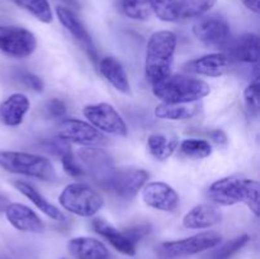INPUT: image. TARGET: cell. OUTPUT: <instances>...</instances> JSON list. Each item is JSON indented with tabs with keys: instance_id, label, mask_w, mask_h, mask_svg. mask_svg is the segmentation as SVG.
<instances>
[{
	"instance_id": "1",
	"label": "cell",
	"mask_w": 260,
	"mask_h": 259,
	"mask_svg": "<svg viewBox=\"0 0 260 259\" xmlns=\"http://www.w3.org/2000/svg\"><path fill=\"white\" fill-rule=\"evenodd\" d=\"M208 197L218 206L244 203L256 217L260 215V187L255 179L241 177L221 178L210 185Z\"/></svg>"
},
{
	"instance_id": "2",
	"label": "cell",
	"mask_w": 260,
	"mask_h": 259,
	"mask_svg": "<svg viewBox=\"0 0 260 259\" xmlns=\"http://www.w3.org/2000/svg\"><path fill=\"white\" fill-rule=\"evenodd\" d=\"M178 38L172 30H156L150 36L145 55V76L155 84L170 75Z\"/></svg>"
},
{
	"instance_id": "3",
	"label": "cell",
	"mask_w": 260,
	"mask_h": 259,
	"mask_svg": "<svg viewBox=\"0 0 260 259\" xmlns=\"http://www.w3.org/2000/svg\"><path fill=\"white\" fill-rule=\"evenodd\" d=\"M152 93L161 103H193L211 93L210 84L192 76L174 74L152 84Z\"/></svg>"
},
{
	"instance_id": "4",
	"label": "cell",
	"mask_w": 260,
	"mask_h": 259,
	"mask_svg": "<svg viewBox=\"0 0 260 259\" xmlns=\"http://www.w3.org/2000/svg\"><path fill=\"white\" fill-rule=\"evenodd\" d=\"M0 168L12 174L25 175L43 182H53L57 178L55 167L47 157L30 152L0 150Z\"/></svg>"
},
{
	"instance_id": "5",
	"label": "cell",
	"mask_w": 260,
	"mask_h": 259,
	"mask_svg": "<svg viewBox=\"0 0 260 259\" xmlns=\"http://www.w3.org/2000/svg\"><path fill=\"white\" fill-rule=\"evenodd\" d=\"M63 210L80 217H93L104 206L101 193L86 183H70L58 196Z\"/></svg>"
},
{
	"instance_id": "6",
	"label": "cell",
	"mask_w": 260,
	"mask_h": 259,
	"mask_svg": "<svg viewBox=\"0 0 260 259\" xmlns=\"http://www.w3.org/2000/svg\"><path fill=\"white\" fill-rule=\"evenodd\" d=\"M221 243L222 236L220 234L215 231H206L179 240L164 241L157 246L156 250L162 259H179L215 249Z\"/></svg>"
},
{
	"instance_id": "7",
	"label": "cell",
	"mask_w": 260,
	"mask_h": 259,
	"mask_svg": "<svg viewBox=\"0 0 260 259\" xmlns=\"http://www.w3.org/2000/svg\"><path fill=\"white\" fill-rule=\"evenodd\" d=\"M83 113L86 121L91 126L95 127L98 131H101L102 134L113 135V136L119 137H126L128 135L126 122L112 104H88V106L84 107Z\"/></svg>"
},
{
	"instance_id": "8",
	"label": "cell",
	"mask_w": 260,
	"mask_h": 259,
	"mask_svg": "<svg viewBox=\"0 0 260 259\" xmlns=\"http://www.w3.org/2000/svg\"><path fill=\"white\" fill-rule=\"evenodd\" d=\"M37 48V38L27 28L0 25V52L13 58H27Z\"/></svg>"
},
{
	"instance_id": "9",
	"label": "cell",
	"mask_w": 260,
	"mask_h": 259,
	"mask_svg": "<svg viewBox=\"0 0 260 259\" xmlns=\"http://www.w3.org/2000/svg\"><path fill=\"white\" fill-rule=\"evenodd\" d=\"M76 156L85 173H89L90 177L102 187H106L107 182L116 170L114 160L111 154L101 147L84 146L79 150Z\"/></svg>"
},
{
	"instance_id": "10",
	"label": "cell",
	"mask_w": 260,
	"mask_h": 259,
	"mask_svg": "<svg viewBox=\"0 0 260 259\" xmlns=\"http://www.w3.org/2000/svg\"><path fill=\"white\" fill-rule=\"evenodd\" d=\"M57 137L70 144L83 146H99L107 144V136L91 126L88 121L76 118L63 119L57 128Z\"/></svg>"
},
{
	"instance_id": "11",
	"label": "cell",
	"mask_w": 260,
	"mask_h": 259,
	"mask_svg": "<svg viewBox=\"0 0 260 259\" xmlns=\"http://www.w3.org/2000/svg\"><path fill=\"white\" fill-rule=\"evenodd\" d=\"M150 174L145 169L139 168H124L116 169L106 184V189L122 200L129 201L144 188L149 180Z\"/></svg>"
},
{
	"instance_id": "12",
	"label": "cell",
	"mask_w": 260,
	"mask_h": 259,
	"mask_svg": "<svg viewBox=\"0 0 260 259\" xmlns=\"http://www.w3.org/2000/svg\"><path fill=\"white\" fill-rule=\"evenodd\" d=\"M193 35L207 46H226L230 42L231 28L228 20L220 15H211L201 19L193 27Z\"/></svg>"
},
{
	"instance_id": "13",
	"label": "cell",
	"mask_w": 260,
	"mask_h": 259,
	"mask_svg": "<svg viewBox=\"0 0 260 259\" xmlns=\"http://www.w3.org/2000/svg\"><path fill=\"white\" fill-rule=\"evenodd\" d=\"M56 14H57L58 22L62 24V27L70 33L74 37V40L84 48L86 55L89 56L94 63H98V52H96L95 45L93 42L90 33L83 24L78 15L68 7H62V5H57L56 7Z\"/></svg>"
},
{
	"instance_id": "14",
	"label": "cell",
	"mask_w": 260,
	"mask_h": 259,
	"mask_svg": "<svg viewBox=\"0 0 260 259\" xmlns=\"http://www.w3.org/2000/svg\"><path fill=\"white\" fill-rule=\"evenodd\" d=\"M142 201L146 206L162 212H174L179 207L177 190L165 182H150L142 188Z\"/></svg>"
},
{
	"instance_id": "15",
	"label": "cell",
	"mask_w": 260,
	"mask_h": 259,
	"mask_svg": "<svg viewBox=\"0 0 260 259\" xmlns=\"http://www.w3.org/2000/svg\"><path fill=\"white\" fill-rule=\"evenodd\" d=\"M8 222L18 231L29 234H41L45 231V223L30 207L23 203H8L4 208Z\"/></svg>"
},
{
	"instance_id": "16",
	"label": "cell",
	"mask_w": 260,
	"mask_h": 259,
	"mask_svg": "<svg viewBox=\"0 0 260 259\" xmlns=\"http://www.w3.org/2000/svg\"><path fill=\"white\" fill-rule=\"evenodd\" d=\"M230 58L223 52L208 53L184 63L183 69L189 74L208 78H218L228 71Z\"/></svg>"
},
{
	"instance_id": "17",
	"label": "cell",
	"mask_w": 260,
	"mask_h": 259,
	"mask_svg": "<svg viewBox=\"0 0 260 259\" xmlns=\"http://www.w3.org/2000/svg\"><path fill=\"white\" fill-rule=\"evenodd\" d=\"M222 221V212L216 205L201 203L190 208L183 217V226L189 230H203Z\"/></svg>"
},
{
	"instance_id": "18",
	"label": "cell",
	"mask_w": 260,
	"mask_h": 259,
	"mask_svg": "<svg viewBox=\"0 0 260 259\" xmlns=\"http://www.w3.org/2000/svg\"><path fill=\"white\" fill-rule=\"evenodd\" d=\"M29 108L30 102L25 94H12L0 103V122L8 127L19 126Z\"/></svg>"
},
{
	"instance_id": "19",
	"label": "cell",
	"mask_w": 260,
	"mask_h": 259,
	"mask_svg": "<svg viewBox=\"0 0 260 259\" xmlns=\"http://www.w3.org/2000/svg\"><path fill=\"white\" fill-rule=\"evenodd\" d=\"M91 228L95 231L98 235H101L102 238L106 239L117 251H119L121 254L124 255L134 256L136 254V245L132 244L131 241L127 239V236L124 235L123 231L118 230L117 228H114L112 223H109L108 221L103 220V218H94L91 221Z\"/></svg>"
},
{
	"instance_id": "20",
	"label": "cell",
	"mask_w": 260,
	"mask_h": 259,
	"mask_svg": "<svg viewBox=\"0 0 260 259\" xmlns=\"http://www.w3.org/2000/svg\"><path fill=\"white\" fill-rule=\"evenodd\" d=\"M68 250L75 259H109V250L101 240L78 236L69 240Z\"/></svg>"
},
{
	"instance_id": "21",
	"label": "cell",
	"mask_w": 260,
	"mask_h": 259,
	"mask_svg": "<svg viewBox=\"0 0 260 259\" xmlns=\"http://www.w3.org/2000/svg\"><path fill=\"white\" fill-rule=\"evenodd\" d=\"M98 68L102 76L117 91H119L122 94H129V91H131V84H129L128 75H127L123 65L117 58L111 57V56L102 58L98 63Z\"/></svg>"
},
{
	"instance_id": "22",
	"label": "cell",
	"mask_w": 260,
	"mask_h": 259,
	"mask_svg": "<svg viewBox=\"0 0 260 259\" xmlns=\"http://www.w3.org/2000/svg\"><path fill=\"white\" fill-rule=\"evenodd\" d=\"M14 187L24 196L27 200H29L41 212L45 213L46 216H48L50 218H52L53 221H57V222H65L66 216L56 207L55 205L50 202L47 198L43 197L32 184L24 182V180H15Z\"/></svg>"
},
{
	"instance_id": "23",
	"label": "cell",
	"mask_w": 260,
	"mask_h": 259,
	"mask_svg": "<svg viewBox=\"0 0 260 259\" xmlns=\"http://www.w3.org/2000/svg\"><path fill=\"white\" fill-rule=\"evenodd\" d=\"M200 112V102H193V103H160L155 107L154 114L159 119L184 121V119L193 118Z\"/></svg>"
},
{
	"instance_id": "24",
	"label": "cell",
	"mask_w": 260,
	"mask_h": 259,
	"mask_svg": "<svg viewBox=\"0 0 260 259\" xmlns=\"http://www.w3.org/2000/svg\"><path fill=\"white\" fill-rule=\"evenodd\" d=\"M179 146V139L174 135L152 134L147 137V151L159 161L169 159Z\"/></svg>"
},
{
	"instance_id": "25",
	"label": "cell",
	"mask_w": 260,
	"mask_h": 259,
	"mask_svg": "<svg viewBox=\"0 0 260 259\" xmlns=\"http://www.w3.org/2000/svg\"><path fill=\"white\" fill-rule=\"evenodd\" d=\"M236 60L246 63H258L259 61V37L255 33H245L234 42L231 48Z\"/></svg>"
},
{
	"instance_id": "26",
	"label": "cell",
	"mask_w": 260,
	"mask_h": 259,
	"mask_svg": "<svg viewBox=\"0 0 260 259\" xmlns=\"http://www.w3.org/2000/svg\"><path fill=\"white\" fill-rule=\"evenodd\" d=\"M121 10L127 18L140 22L150 19L154 14L150 0H121Z\"/></svg>"
},
{
	"instance_id": "27",
	"label": "cell",
	"mask_w": 260,
	"mask_h": 259,
	"mask_svg": "<svg viewBox=\"0 0 260 259\" xmlns=\"http://www.w3.org/2000/svg\"><path fill=\"white\" fill-rule=\"evenodd\" d=\"M18 7L27 10L30 15L42 23H51L53 20V13L47 0H13Z\"/></svg>"
},
{
	"instance_id": "28",
	"label": "cell",
	"mask_w": 260,
	"mask_h": 259,
	"mask_svg": "<svg viewBox=\"0 0 260 259\" xmlns=\"http://www.w3.org/2000/svg\"><path fill=\"white\" fill-rule=\"evenodd\" d=\"M179 150L184 156L189 159H206L212 154V145L206 140L185 139L180 142Z\"/></svg>"
},
{
	"instance_id": "29",
	"label": "cell",
	"mask_w": 260,
	"mask_h": 259,
	"mask_svg": "<svg viewBox=\"0 0 260 259\" xmlns=\"http://www.w3.org/2000/svg\"><path fill=\"white\" fill-rule=\"evenodd\" d=\"M217 0H178L179 18H197L210 12Z\"/></svg>"
},
{
	"instance_id": "30",
	"label": "cell",
	"mask_w": 260,
	"mask_h": 259,
	"mask_svg": "<svg viewBox=\"0 0 260 259\" xmlns=\"http://www.w3.org/2000/svg\"><path fill=\"white\" fill-rule=\"evenodd\" d=\"M152 13L162 22H177L179 20L178 0H150Z\"/></svg>"
},
{
	"instance_id": "31",
	"label": "cell",
	"mask_w": 260,
	"mask_h": 259,
	"mask_svg": "<svg viewBox=\"0 0 260 259\" xmlns=\"http://www.w3.org/2000/svg\"><path fill=\"white\" fill-rule=\"evenodd\" d=\"M250 241V236L248 234H243L236 238L231 239V240L226 241L221 246H218L212 254H211V259H230L231 256L235 255L236 253L241 250L246 244Z\"/></svg>"
},
{
	"instance_id": "32",
	"label": "cell",
	"mask_w": 260,
	"mask_h": 259,
	"mask_svg": "<svg viewBox=\"0 0 260 259\" xmlns=\"http://www.w3.org/2000/svg\"><path fill=\"white\" fill-rule=\"evenodd\" d=\"M259 96H260V85L259 80L255 79L253 83L249 84L244 90V101L248 111L251 114L256 116L259 113Z\"/></svg>"
},
{
	"instance_id": "33",
	"label": "cell",
	"mask_w": 260,
	"mask_h": 259,
	"mask_svg": "<svg viewBox=\"0 0 260 259\" xmlns=\"http://www.w3.org/2000/svg\"><path fill=\"white\" fill-rule=\"evenodd\" d=\"M60 157L63 172L68 175H70V177L73 178H80L85 174V170L81 167V164L79 163V160L76 159L75 155L71 152V150L63 152Z\"/></svg>"
},
{
	"instance_id": "34",
	"label": "cell",
	"mask_w": 260,
	"mask_h": 259,
	"mask_svg": "<svg viewBox=\"0 0 260 259\" xmlns=\"http://www.w3.org/2000/svg\"><path fill=\"white\" fill-rule=\"evenodd\" d=\"M15 78L17 80H19L20 83L24 86L29 88L30 90L37 91V93H42L43 89H45V84H43L42 79L40 76L35 75V74L29 73V71L25 70H18L15 73Z\"/></svg>"
},
{
	"instance_id": "35",
	"label": "cell",
	"mask_w": 260,
	"mask_h": 259,
	"mask_svg": "<svg viewBox=\"0 0 260 259\" xmlns=\"http://www.w3.org/2000/svg\"><path fill=\"white\" fill-rule=\"evenodd\" d=\"M152 231V226L150 223H139V225H134L131 228H127L123 230V234L127 236L132 244L136 245L140 240L149 235Z\"/></svg>"
},
{
	"instance_id": "36",
	"label": "cell",
	"mask_w": 260,
	"mask_h": 259,
	"mask_svg": "<svg viewBox=\"0 0 260 259\" xmlns=\"http://www.w3.org/2000/svg\"><path fill=\"white\" fill-rule=\"evenodd\" d=\"M46 113L48 114V117L53 119H60L62 117H65L66 112H68V107L63 103L61 99L57 98H51L50 101L46 102L45 104Z\"/></svg>"
},
{
	"instance_id": "37",
	"label": "cell",
	"mask_w": 260,
	"mask_h": 259,
	"mask_svg": "<svg viewBox=\"0 0 260 259\" xmlns=\"http://www.w3.org/2000/svg\"><path fill=\"white\" fill-rule=\"evenodd\" d=\"M210 137L215 144L217 145H226L228 144V136L222 130H213L210 132Z\"/></svg>"
},
{
	"instance_id": "38",
	"label": "cell",
	"mask_w": 260,
	"mask_h": 259,
	"mask_svg": "<svg viewBox=\"0 0 260 259\" xmlns=\"http://www.w3.org/2000/svg\"><path fill=\"white\" fill-rule=\"evenodd\" d=\"M243 4L248 8L250 12L255 13V14H259L260 12V0H241Z\"/></svg>"
}]
</instances>
